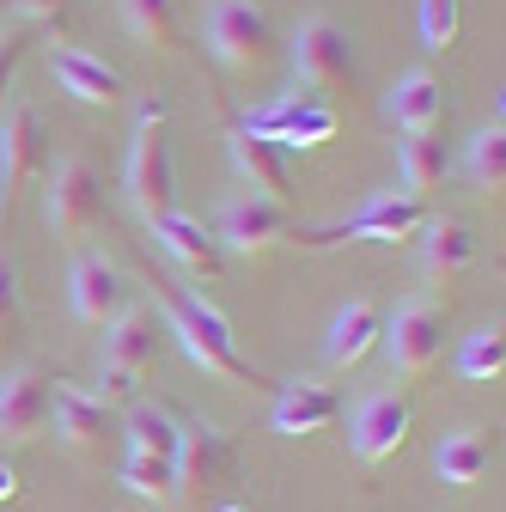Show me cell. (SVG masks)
<instances>
[{
    "instance_id": "1",
    "label": "cell",
    "mask_w": 506,
    "mask_h": 512,
    "mask_svg": "<svg viewBox=\"0 0 506 512\" xmlns=\"http://www.w3.org/2000/svg\"><path fill=\"white\" fill-rule=\"evenodd\" d=\"M153 305L165 311V330L183 342V354L196 360L208 378H226V384H263V372L238 354V336H232V324H226L220 305H208L202 293H189V287H177V281H153Z\"/></svg>"
},
{
    "instance_id": "2",
    "label": "cell",
    "mask_w": 506,
    "mask_h": 512,
    "mask_svg": "<svg viewBox=\"0 0 506 512\" xmlns=\"http://www.w3.org/2000/svg\"><path fill=\"white\" fill-rule=\"evenodd\" d=\"M122 189L147 226H159L165 214H177V171H171V104L153 98L135 116V141H129V165H122Z\"/></svg>"
},
{
    "instance_id": "3",
    "label": "cell",
    "mask_w": 506,
    "mask_h": 512,
    "mask_svg": "<svg viewBox=\"0 0 506 512\" xmlns=\"http://www.w3.org/2000/svg\"><path fill=\"white\" fill-rule=\"evenodd\" d=\"M49 171V122L31 98H7L0 110V214L13 220V208L31 196Z\"/></svg>"
},
{
    "instance_id": "4",
    "label": "cell",
    "mask_w": 506,
    "mask_h": 512,
    "mask_svg": "<svg viewBox=\"0 0 506 512\" xmlns=\"http://www.w3.org/2000/svg\"><path fill=\"white\" fill-rule=\"evenodd\" d=\"M427 226V202L403 196V189H378V196H366L354 214L318 226V232H299L305 250H336V244H403Z\"/></svg>"
},
{
    "instance_id": "5",
    "label": "cell",
    "mask_w": 506,
    "mask_h": 512,
    "mask_svg": "<svg viewBox=\"0 0 506 512\" xmlns=\"http://www.w3.org/2000/svg\"><path fill=\"white\" fill-rule=\"evenodd\" d=\"M104 220V183L98 171L68 153V159H55L43 171V226L55 232V244H86Z\"/></svg>"
},
{
    "instance_id": "6",
    "label": "cell",
    "mask_w": 506,
    "mask_h": 512,
    "mask_svg": "<svg viewBox=\"0 0 506 512\" xmlns=\"http://www.w3.org/2000/svg\"><path fill=\"white\" fill-rule=\"evenodd\" d=\"M287 61H293V80L305 92H348L360 80V61H354V43L348 31L330 19V13H305L293 25V43H287Z\"/></svg>"
},
{
    "instance_id": "7",
    "label": "cell",
    "mask_w": 506,
    "mask_h": 512,
    "mask_svg": "<svg viewBox=\"0 0 506 512\" xmlns=\"http://www.w3.org/2000/svg\"><path fill=\"white\" fill-rule=\"evenodd\" d=\"M385 354H391V366L409 378V384H421L433 366H439V354H446V299L439 293H409V299H397V311L385 317Z\"/></svg>"
},
{
    "instance_id": "8",
    "label": "cell",
    "mask_w": 506,
    "mask_h": 512,
    "mask_svg": "<svg viewBox=\"0 0 506 512\" xmlns=\"http://www.w3.org/2000/svg\"><path fill=\"white\" fill-rule=\"evenodd\" d=\"M202 37H208V55L220 61L226 74H250L269 61V13L257 7V0H208L202 13Z\"/></svg>"
},
{
    "instance_id": "9",
    "label": "cell",
    "mask_w": 506,
    "mask_h": 512,
    "mask_svg": "<svg viewBox=\"0 0 506 512\" xmlns=\"http://www.w3.org/2000/svg\"><path fill=\"white\" fill-rule=\"evenodd\" d=\"M238 128H244V135L275 141L281 153H287V147H324V141H336V110H330L318 92L293 86V92H281V98L263 104V110H244Z\"/></svg>"
},
{
    "instance_id": "10",
    "label": "cell",
    "mask_w": 506,
    "mask_h": 512,
    "mask_svg": "<svg viewBox=\"0 0 506 512\" xmlns=\"http://www.w3.org/2000/svg\"><path fill=\"white\" fill-rule=\"evenodd\" d=\"M220 250H238V256H269L275 244L293 238V214L269 196H250V189H232L220 202V226H214Z\"/></svg>"
},
{
    "instance_id": "11",
    "label": "cell",
    "mask_w": 506,
    "mask_h": 512,
    "mask_svg": "<svg viewBox=\"0 0 506 512\" xmlns=\"http://www.w3.org/2000/svg\"><path fill=\"white\" fill-rule=\"evenodd\" d=\"M177 500H202L208 488H220L238 470L232 433H220L214 421H183V445H177Z\"/></svg>"
},
{
    "instance_id": "12",
    "label": "cell",
    "mask_w": 506,
    "mask_h": 512,
    "mask_svg": "<svg viewBox=\"0 0 506 512\" xmlns=\"http://www.w3.org/2000/svg\"><path fill=\"white\" fill-rule=\"evenodd\" d=\"M49 74H55V86L68 92L74 104H92V110L129 104V80H122V68H110L104 55H92L80 43H55L49 49Z\"/></svg>"
},
{
    "instance_id": "13",
    "label": "cell",
    "mask_w": 506,
    "mask_h": 512,
    "mask_svg": "<svg viewBox=\"0 0 506 512\" xmlns=\"http://www.w3.org/2000/svg\"><path fill=\"white\" fill-rule=\"evenodd\" d=\"M409 421H415V409H409L403 391L360 397V409H354V458L360 464H391L409 445Z\"/></svg>"
},
{
    "instance_id": "14",
    "label": "cell",
    "mask_w": 506,
    "mask_h": 512,
    "mask_svg": "<svg viewBox=\"0 0 506 512\" xmlns=\"http://www.w3.org/2000/svg\"><path fill=\"white\" fill-rule=\"evenodd\" d=\"M49 427H55V439L68 445V452H104V439H110V409L86 391V384H74V378H55L49 384Z\"/></svg>"
},
{
    "instance_id": "15",
    "label": "cell",
    "mask_w": 506,
    "mask_h": 512,
    "mask_svg": "<svg viewBox=\"0 0 506 512\" xmlns=\"http://www.w3.org/2000/svg\"><path fill=\"white\" fill-rule=\"evenodd\" d=\"M49 433V378L13 366L0 378V445H31Z\"/></svg>"
},
{
    "instance_id": "16",
    "label": "cell",
    "mask_w": 506,
    "mask_h": 512,
    "mask_svg": "<svg viewBox=\"0 0 506 512\" xmlns=\"http://www.w3.org/2000/svg\"><path fill=\"white\" fill-rule=\"evenodd\" d=\"M226 153H232V171L244 177L250 196H269V202H293V177H287V153L263 135H244L238 122H226Z\"/></svg>"
},
{
    "instance_id": "17",
    "label": "cell",
    "mask_w": 506,
    "mask_h": 512,
    "mask_svg": "<svg viewBox=\"0 0 506 512\" xmlns=\"http://www.w3.org/2000/svg\"><path fill=\"white\" fill-rule=\"evenodd\" d=\"M122 293H129V281H122V269L110 263L104 250H80L74 269H68V299H74V317L80 324H110V317L122 311Z\"/></svg>"
},
{
    "instance_id": "18",
    "label": "cell",
    "mask_w": 506,
    "mask_h": 512,
    "mask_svg": "<svg viewBox=\"0 0 506 512\" xmlns=\"http://www.w3.org/2000/svg\"><path fill=\"white\" fill-rule=\"evenodd\" d=\"M415 238H421V275H427V287H458V275L476 263V232L458 214H427V226Z\"/></svg>"
},
{
    "instance_id": "19",
    "label": "cell",
    "mask_w": 506,
    "mask_h": 512,
    "mask_svg": "<svg viewBox=\"0 0 506 512\" xmlns=\"http://www.w3.org/2000/svg\"><path fill=\"white\" fill-rule=\"evenodd\" d=\"M385 122L403 128V135H439V122H446V80L427 74V68L403 74L385 92Z\"/></svg>"
},
{
    "instance_id": "20",
    "label": "cell",
    "mask_w": 506,
    "mask_h": 512,
    "mask_svg": "<svg viewBox=\"0 0 506 512\" xmlns=\"http://www.w3.org/2000/svg\"><path fill=\"white\" fill-rule=\"evenodd\" d=\"M159 244H165V256L183 269V275H196V281H220L226 275V250H220V238L202 226V220H189V214H165L159 226H147Z\"/></svg>"
},
{
    "instance_id": "21",
    "label": "cell",
    "mask_w": 506,
    "mask_h": 512,
    "mask_svg": "<svg viewBox=\"0 0 506 512\" xmlns=\"http://www.w3.org/2000/svg\"><path fill=\"white\" fill-rule=\"evenodd\" d=\"M275 433H287V439H311V433H324L336 415H342V397L330 391V384H318V378H287L281 391H275Z\"/></svg>"
},
{
    "instance_id": "22",
    "label": "cell",
    "mask_w": 506,
    "mask_h": 512,
    "mask_svg": "<svg viewBox=\"0 0 506 512\" xmlns=\"http://www.w3.org/2000/svg\"><path fill=\"white\" fill-rule=\"evenodd\" d=\"M159 317H153V305H122L110 324H104V366H122V372H147L153 360H159Z\"/></svg>"
},
{
    "instance_id": "23",
    "label": "cell",
    "mask_w": 506,
    "mask_h": 512,
    "mask_svg": "<svg viewBox=\"0 0 506 512\" xmlns=\"http://www.w3.org/2000/svg\"><path fill=\"white\" fill-rule=\"evenodd\" d=\"M378 336H385V311H378L372 299H348V305L330 317L324 360H330L336 372H354V366H366V354L378 348Z\"/></svg>"
},
{
    "instance_id": "24",
    "label": "cell",
    "mask_w": 506,
    "mask_h": 512,
    "mask_svg": "<svg viewBox=\"0 0 506 512\" xmlns=\"http://www.w3.org/2000/svg\"><path fill=\"white\" fill-rule=\"evenodd\" d=\"M433 470H439V482H446V488H476V482L494 470V433L476 427V421H464V427H452V433H439V445H433Z\"/></svg>"
},
{
    "instance_id": "25",
    "label": "cell",
    "mask_w": 506,
    "mask_h": 512,
    "mask_svg": "<svg viewBox=\"0 0 506 512\" xmlns=\"http://www.w3.org/2000/svg\"><path fill=\"white\" fill-rule=\"evenodd\" d=\"M122 439H129V452H141V458H177L183 421L165 403H129V415H122Z\"/></svg>"
},
{
    "instance_id": "26",
    "label": "cell",
    "mask_w": 506,
    "mask_h": 512,
    "mask_svg": "<svg viewBox=\"0 0 506 512\" xmlns=\"http://www.w3.org/2000/svg\"><path fill=\"white\" fill-rule=\"evenodd\" d=\"M464 171L476 183V196H500V189H506V116H500V104H494V116L476 128V135H470Z\"/></svg>"
},
{
    "instance_id": "27",
    "label": "cell",
    "mask_w": 506,
    "mask_h": 512,
    "mask_svg": "<svg viewBox=\"0 0 506 512\" xmlns=\"http://www.w3.org/2000/svg\"><path fill=\"white\" fill-rule=\"evenodd\" d=\"M122 7V25H129L147 49L159 55H183V19H177V0H116Z\"/></svg>"
},
{
    "instance_id": "28",
    "label": "cell",
    "mask_w": 506,
    "mask_h": 512,
    "mask_svg": "<svg viewBox=\"0 0 506 512\" xmlns=\"http://www.w3.org/2000/svg\"><path fill=\"white\" fill-rule=\"evenodd\" d=\"M397 171H403V196L427 202L439 189V177H446V141L439 135H409L397 147Z\"/></svg>"
},
{
    "instance_id": "29",
    "label": "cell",
    "mask_w": 506,
    "mask_h": 512,
    "mask_svg": "<svg viewBox=\"0 0 506 512\" xmlns=\"http://www.w3.org/2000/svg\"><path fill=\"white\" fill-rule=\"evenodd\" d=\"M122 488H129L135 500L171 506V500H177V464H171V458H141V452H129V458H122Z\"/></svg>"
},
{
    "instance_id": "30",
    "label": "cell",
    "mask_w": 506,
    "mask_h": 512,
    "mask_svg": "<svg viewBox=\"0 0 506 512\" xmlns=\"http://www.w3.org/2000/svg\"><path fill=\"white\" fill-rule=\"evenodd\" d=\"M458 372H464V378H476V384L500 378V372H506V330H500V324L470 330V336H464V348H458Z\"/></svg>"
},
{
    "instance_id": "31",
    "label": "cell",
    "mask_w": 506,
    "mask_h": 512,
    "mask_svg": "<svg viewBox=\"0 0 506 512\" xmlns=\"http://www.w3.org/2000/svg\"><path fill=\"white\" fill-rule=\"evenodd\" d=\"M415 19H421V43L433 55H446L464 31V0H415Z\"/></svg>"
},
{
    "instance_id": "32",
    "label": "cell",
    "mask_w": 506,
    "mask_h": 512,
    "mask_svg": "<svg viewBox=\"0 0 506 512\" xmlns=\"http://www.w3.org/2000/svg\"><path fill=\"white\" fill-rule=\"evenodd\" d=\"M25 43H31V31L0 25V110H7V98H13V74H19V61H25Z\"/></svg>"
},
{
    "instance_id": "33",
    "label": "cell",
    "mask_w": 506,
    "mask_h": 512,
    "mask_svg": "<svg viewBox=\"0 0 506 512\" xmlns=\"http://www.w3.org/2000/svg\"><path fill=\"white\" fill-rule=\"evenodd\" d=\"M19 324V263H13V250L0 244V342L13 336Z\"/></svg>"
},
{
    "instance_id": "34",
    "label": "cell",
    "mask_w": 506,
    "mask_h": 512,
    "mask_svg": "<svg viewBox=\"0 0 506 512\" xmlns=\"http://www.w3.org/2000/svg\"><path fill=\"white\" fill-rule=\"evenodd\" d=\"M98 384H104V391H92V397H98L104 409H116V403H122V409L141 403V397H135V391H141V378H135V372H122V366H104V372H98Z\"/></svg>"
},
{
    "instance_id": "35",
    "label": "cell",
    "mask_w": 506,
    "mask_h": 512,
    "mask_svg": "<svg viewBox=\"0 0 506 512\" xmlns=\"http://www.w3.org/2000/svg\"><path fill=\"white\" fill-rule=\"evenodd\" d=\"M13 13H19V19H31V25L61 31V25H68V13H74V0H13Z\"/></svg>"
},
{
    "instance_id": "36",
    "label": "cell",
    "mask_w": 506,
    "mask_h": 512,
    "mask_svg": "<svg viewBox=\"0 0 506 512\" xmlns=\"http://www.w3.org/2000/svg\"><path fill=\"white\" fill-rule=\"evenodd\" d=\"M13 500H19V470L0 464V506H13Z\"/></svg>"
},
{
    "instance_id": "37",
    "label": "cell",
    "mask_w": 506,
    "mask_h": 512,
    "mask_svg": "<svg viewBox=\"0 0 506 512\" xmlns=\"http://www.w3.org/2000/svg\"><path fill=\"white\" fill-rule=\"evenodd\" d=\"M220 512H250V506H244V500H232V506H220Z\"/></svg>"
}]
</instances>
